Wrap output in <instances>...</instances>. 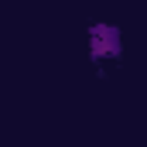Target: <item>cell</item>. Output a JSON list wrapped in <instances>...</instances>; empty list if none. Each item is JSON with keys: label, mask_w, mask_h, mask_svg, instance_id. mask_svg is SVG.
<instances>
[{"label": "cell", "mask_w": 147, "mask_h": 147, "mask_svg": "<svg viewBox=\"0 0 147 147\" xmlns=\"http://www.w3.org/2000/svg\"><path fill=\"white\" fill-rule=\"evenodd\" d=\"M92 41H89V51L96 55V58H103V55H120V31L110 28V24H92Z\"/></svg>", "instance_id": "cell-1"}]
</instances>
